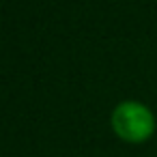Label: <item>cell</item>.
Here are the masks:
<instances>
[{
	"instance_id": "1",
	"label": "cell",
	"mask_w": 157,
	"mask_h": 157,
	"mask_svg": "<svg viewBox=\"0 0 157 157\" xmlns=\"http://www.w3.org/2000/svg\"><path fill=\"white\" fill-rule=\"evenodd\" d=\"M112 125H114V129L121 138L131 140V142L144 140L155 127L153 114L148 112V108H144L136 101L121 103L112 114Z\"/></svg>"
}]
</instances>
